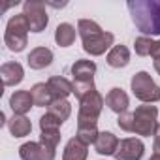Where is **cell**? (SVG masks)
Instances as JSON below:
<instances>
[{
	"instance_id": "cell-1",
	"label": "cell",
	"mask_w": 160,
	"mask_h": 160,
	"mask_svg": "<svg viewBox=\"0 0 160 160\" xmlns=\"http://www.w3.org/2000/svg\"><path fill=\"white\" fill-rule=\"evenodd\" d=\"M126 6L139 32L160 36V0H128Z\"/></svg>"
},
{
	"instance_id": "cell-9",
	"label": "cell",
	"mask_w": 160,
	"mask_h": 160,
	"mask_svg": "<svg viewBox=\"0 0 160 160\" xmlns=\"http://www.w3.org/2000/svg\"><path fill=\"white\" fill-rule=\"evenodd\" d=\"M145 152V145L141 139L126 138L119 141V147L115 151V160H141Z\"/></svg>"
},
{
	"instance_id": "cell-19",
	"label": "cell",
	"mask_w": 160,
	"mask_h": 160,
	"mask_svg": "<svg viewBox=\"0 0 160 160\" xmlns=\"http://www.w3.org/2000/svg\"><path fill=\"white\" fill-rule=\"evenodd\" d=\"M98 124L96 122H87V121H77V139H81L85 145L96 143L98 138Z\"/></svg>"
},
{
	"instance_id": "cell-24",
	"label": "cell",
	"mask_w": 160,
	"mask_h": 160,
	"mask_svg": "<svg viewBox=\"0 0 160 160\" xmlns=\"http://www.w3.org/2000/svg\"><path fill=\"white\" fill-rule=\"evenodd\" d=\"M60 126H62V122L57 117H53L51 113H45L40 117V130L42 132H58Z\"/></svg>"
},
{
	"instance_id": "cell-12",
	"label": "cell",
	"mask_w": 160,
	"mask_h": 160,
	"mask_svg": "<svg viewBox=\"0 0 160 160\" xmlns=\"http://www.w3.org/2000/svg\"><path fill=\"white\" fill-rule=\"evenodd\" d=\"M47 85H49V89H51L53 100H66V98L73 92V83L68 81V79L62 77V75H53V77H49Z\"/></svg>"
},
{
	"instance_id": "cell-5",
	"label": "cell",
	"mask_w": 160,
	"mask_h": 160,
	"mask_svg": "<svg viewBox=\"0 0 160 160\" xmlns=\"http://www.w3.org/2000/svg\"><path fill=\"white\" fill-rule=\"evenodd\" d=\"M130 87H132L134 96L145 104H152L160 100V87L152 81V77L147 72H138L132 77Z\"/></svg>"
},
{
	"instance_id": "cell-25",
	"label": "cell",
	"mask_w": 160,
	"mask_h": 160,
	"mask_svg": "<svg viewBox=\"0 0 160 160\" xmlns=\"http://www.w3.org/2000/svg\"><path fill=\"white\" fill-rule=\"evenodd\" d=\"M152 47H154V40H151V38H147V36H141V38H138V40L134 42V49H136V53H138L139 57L151 55V53H152Z\"/></svg>"
},
{
	"instance_id": "cell-4",
	"label": "cell",
	"mask_w": 160,
	"mask_h": 160,
	"mask_svg": "<svg viewBox=\"0 0 160 160\" xmlns=\"http://www.w3.org/2000/svg\"><path fill=\"white\" fill-rule=\"evenodd\" d=\"M132 132L138 136H154L158 126V109L156 106H139L132 111Z\"/></svg>"
},
{
	"instance_id": "cell-14",
	"label": "cell",
	"mask_w": 160,
	"mask_h": 160,
	"mask_svg": "<svg viewBox=\"0 0 160 160\" xmlns=\"http://www.w3.org/2000/svg\"><path fill=\"white\" fill-rule=\"evenodd\" d=\"M27 62L32 70H43L53 62V51L47 47H36L28 53Z\"/></svg>"
},
{
	"instance_id": "cell-23",
	"label": "cell",
	"mask_w": 160,
	"mask_h": 160,
	"mask_svg": "<svg viewBox=\"0 0 160 160\" xmlns=\"http://www.w3.org/2000/svg\"><path fill=\"white\" fill-rule=\"evenodd\" d=\"M47 113H51V115L57 117L60 122H64V121L70 117V113H72V106H70L68 100H53V102L49 104V108H47Z\"/></svg>"
},
{
	"instance_id": "cell-27",
	"label": "cell",
	"mask_w": 160,
	"mask_h": 160,
	"mask_svg": "<svg viewBox=\"0 0 160 160\" xmlns=\"http://www.w3.org/2000/svg\"><path fill=\"white\" fill-rule=\"evenodd\" d=\"M40 141L55 149V147L58 145V141H60V132H42Z\"/></svg>"
},
{
	"instance_id": "cell-18",
	"label": "cell",
	"mask_w": 160,
	"mask_h": 160,
	"mask_svg": "<svg viewBox=\"0 0 160 160\" xmlns=\"http://www.w3.org/2000/svg\"><path fill=\"white\" fill-rule=\"evenodd\" d=\"M8 128L12 132L13 138H25L30 134L32 130V122L30 119H27L25 115H13L10 121H8Z\"/></svg>"
},
{
	"instance_id": "cell-10",
	"label": "cell",
	"mask_w": 160,
	"mask_h": 160,
	"mask_svg": "<svg viewBox=\"0 0 160 160\" xmlns=\"http://www.w3.org/2000/svg\"><path fill=\"white\" fill-rule=\"evenodd\" d=\"M73 81H94V73H96V64L92 60H85L79 58L72 64L70 68Z\"/></svg>"
},
{
	"instance_id": "cell-2",
	"label": "cell",
	"mask_w": 160,
	"mask_h": 160,
	"mask_svg": "<svg viewBox=\"0 0 160 160\" xmlns=\"http://www.w3.org/2000/svg\"><path fill=\"white\" fill-rule=\"evenodd\" d=\"M77 32H79V36H81V40H83L85 53H89L92 57L104 55L113 45V40H115V36L111 32H104L100 28V25L91 21V19H79Z\"/></svg>"
},
{
	"instance_id": "cell-8",
	"label": "cell",
	"mask_w": 160,
	"mask_h": 160,
	"mask_svg": "<svg viewBox=\"0 0 160 160\" xmlns=\"http://www.w3.org/2000/svg\"><path fill=\"white\" fill-rule=\"evenodd\" d=\"M21 160H55V149L42 141H28L19 147Z\"/></svg>"
},
{
	"instance_id": "cell-13",
	"label": "cell",
	"mask_w": 160,
	"mask_h": 160,
	"mask_svg": "<svg viewBox=\"0 0 160 160\" xmlns=\"http://www.w3.org/2000/svg\"><path fill=\"white\" fill-rule=\"evenodd\" d=\"M106 104H108V108H109L111 111L122 115V113H126V109H128V106H130V100H128V94H126L122 89L115 87V89H111V91L108 92Z\"/></svg>"
},
{
	"instance_id": "cell-3",
	"label": "cell",
	"mask_w": 160,
	"mask_h": 160,
	"mask_svg": "<svg viewBox=\"0 0 160 160\" xmlns=\"http://www.w3.org/2000/svg\"><path fill=\"white\" fill-rule=\"evenodd\" d=\"M30 27H28V21L25 17V13H19V15H13L8 25H6V32H4V43L8 45L10 51L13 53H21L25 47H27V34H28Z\"/></svg>"
},
{
	"instance_id": "cell-16",
	"label": "cell",
	"mask_w": 160,
	"mask_h": 160,
	"mask_svg": "<svg viewBox=\"0 0 160 160\" xmlns=\"http://www.w3.org/2000/svg\"><path fill=\"white\" fill-rule=\"evenodd\" d=\"M89 145H85L81 139H77V138H72L66 147H64V154H62V160H87V151Z\"/></svg>"
},
{
	"instance_id": "cell-32",
	"label": "cell",
	"mask_w": 160,
	"mask_h": 160,
	"mask_svg": "<svg viewBox=\"0 0 160 160\" xmlns=\"http://www.w3.org/2000/svg\"><path fill=\"white\" fill-rule=\"evenodd\" d=\"M149 160H160V154H152V156H151Z\"/></svg>"
},
{
	"instance_id": "cell-15",
	"label": "cell",
	"mask_w": 160,
	"mask_h": 160,
	"mask_svg": "<svg viewBox=\"0 0 160 160\" xmlns=\"http://www.w3.org/2000/svg\"><path fill=\"white\" fill-rule=\"evenodd\" d=\"M32 106H34V100L28 91H15L10 98V108L13 109L15 115H25L27 111H30Z\"/></svg>"
},
{
	"instance_id": "cell-29",
	"label": "cell",
	"mask_w": 160,
	"mask_h": 160,
	"mask_svg": "<svg viewBox=\"0 0 160 160\" xmlns=\"http://www.w3.org/2000/svg\"><path fill=\"white\" fill-rule=\"evenodd\" d=\"M154 154H160V124L156 126L154 132Z\"/></svg>"
},
{
	"instance_id": "cell-26",
	"label": "cell",
	"mask_w": 160,
	"mask_h": 160,
	"mask_svg": "<svg viewBox=\"0 0 160 160\" xmlns=\"http://www.w3.org/2000/svg\"><path fill=\"white\" fill-rule=\"evenodd\" d=\"M92 91H96L94 81H73V94L77 100H81L83 96H87Z\"/></svg>"
},
{
	"instance_id": "cell-30",
	"label": "cell",
	"mask_w": 160,
	"mask_h": 160,
	"mask_svg": "<svg viewBox=\"0 0 160 160\" xmlns=\"http://www.w3.org/2000/svg\"><path fill=\"white\" fill-rule=\"evenodd\" d=\"M151 57H152L154 60H156V58H160V40H156V42H154V47H152Z\"/></svg>"
},
{
	"instance_id": "cell-11",
	"label": "cell",
	"mask_w": 160,
	"mask_h": 160,
	"mask_svg": "<svg viewBox=\"0 0 160 160\" xmlns=\"http://www.w3.org/2000/svg\"><path fill=\"white\" fill-rule=\"evenodd\" d=\"M0 75H2V81L6 87H15L23 81L25 70L19 62H4L0 68Z\"/></svg>"
},
{
	"instance_id": "cell-20",
	"label": "cell",
	"mask_w": 160,
	"mask_h": 160,
	"mask_svg": "<svg viewBox=\"0 0 160 160\" xmlns=\"http://www.w3.org/2000/svg\"><path fill=\"white\" fill-rule=\"evenodd\" d=\"M130 62V51L126 45H113L108 53V64L111 68H124Z\"/></svg>"
},
{
	"instance_id": "cell-7",
	"label": "cell",
	"mask_w": 160,
	"mask_h": 160,
	"mask_svg": "<svg viewBox=\"0 0 160 160\" xmlns=\"http://www.w3.org/2000/svg\"><path fill=\"white\" fill-rule=\"evenodd\" d=\"M104 98L98 91L89 92L87 96H83L79 100V113H77V121H87V122H96L98 124V117L100 111L104 108Z\"/></svg>"
},
{
	"instance_id": "cell-22",
	"label": "cell",
	"mask_w": 160,
	"mask_h": 160,
	"mask_svg": "<svg viewBox=\"0 0 160 160\" xmlns=\"http://www.w3.org/2000/svg\"><path fill=\"white\" fill-rule=\"evenodd\" d=\"M73 40H75V28L70 23H60L55 30V42L60 47H68L73 43Z\"/></svg>"
},
{
	"instance_id": "cell-31",
	"label": "cell",
	"mask_w": 160,
	"mask_h": 160,
	"mask_svg": "<svg viewBox=\"0 0 160 160\" xmlns=\"http://www.w3.org/2000/svg\"><path fill=\"white\" fill-rule=\"evenodd\" d=\"M154 70H156V73L160 75V58H156V60H154Z\"/></svg>"
},
{
	"instance_id": "cell-6",
	"label": "cell",
	"mask_w": 160,
	"mask_h": 160,
	"mask_svg": "<svg viewBox=\"0 0 160 160\" xmlns=\"http://www.w3.org/2000/svg\"><path fill=\"white\" fill-rule=\"evenodd\" d=\"M23 13L28 21L30 32L45 30V27L49 23L47 12H45V2H42V0H27L23 4Z\"/></svg>"
},
{
	"instance_id": "cell-17",
	"label": "cell",
	"mask_w": 160,
	"mask_h": 160,
	"mask_svg": "<svg viewBox=\"0 0 160 160\" xmlns=\"http://www.w3.org/2000/svg\"><path fill=\"white\" fill-rule=\"evenodd\" d=\"M94 147H96V152L109 156V154H115V151H117V147H119V139H117V136L111 134V132H100L98 138H96Z\"/></svg>"
},
{
	"instance_id": "cell-28",
	"label": "cell",
	"mask_w": 160,
	"mask_h": 160,
	"mask_svg": "<svg viewBox=\"0 0 160 160\" xmlns=\"http://www.w3.org/2000/svg\"><path fill=\"white\" fill-rule=\"evenodd\" d=\"M132 113H122V115H119V119H117V124H119V128L121 130H124V132H132Z\"/></svg>"
},
{
	"instance_id": "cell-21",
	"label": "cell",
	"mask_w": 160,
	"mask_h": 160,
	"mask_svg": "<svg viewBox=\"0 0 160 160\" xmlns=\"http://www.w3.org/2000/svg\"><path fill=\"white\" fill-rule=\"evenodd\" d=\"M30 94H32V100H34V106H40V108H49V104L53 102V94H51V89L47 83H36L32 89H30Z\"/></svg>"
}]
</instances>
